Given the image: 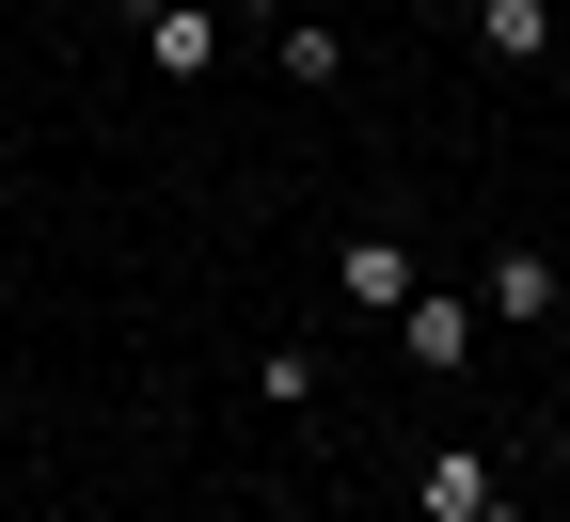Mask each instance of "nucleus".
Returning a JSON list of instances; mask_svg holds the SVG:
<instances>
[{
    "label": "nucleus",
    "instance_id": "3",
    "mask_svg": "<svg viewBox=\"0 0 570 522\" xmlns=\"http://www.w3.org/2000/svg\"><path fill=\"white\" fill-rule=\"evenodd\" d=\"M333 302H348V317H396V302H412V254H396V238H333Z\"/></svg>",
    "mask_w": 570,
    "mask_h": 522
},
{
    "label": "nucleus",
    "instance_id": "1",
    "mask_svg": "<svg viewBox=\"0 0 570 522\" xmlns=\"http://www.w3.org/2000/svg\"><path fill=\"white\" fill-rule=\"evenodd\" d=\"M396 348L428 364V381H460V364H475V302H460V285H412V302H396Z\"/></svg>",
    "mask_w": 570,
    "mask_h": 522
},
{
    "label": "nucleus",
    "instance_id": "4",
    "mask_svg": "<svg viewBox=\"0 0 570 522\" xmlns=\"http://www.w3.org/2000/svg\"><path fill=\"white\" fill-rule=\"evenodd\" d=\"M475 48L508 63V80H523V63H554V0H475Z\"/></svg>",
    "mask_w": 570,
    "mask_h": 522
},
{
    "label": "nucleus",
    "instance_id": "5",
    "mask_svg": "<svg viewBox=\"0 0 570 522\" xmlns=\"http://www.w3.org/2000/svg\"><path fill=\"white\" fill-rule=\"evenodd\" d=\"M412 506H428V522H491V460H475V443H444V460L412 475Z\"/></svg>",
    "mask_w": 570,
    "mask_h": 522
},
{
    "label": "nucleus",
    "instance_id": "2",
    "mask_svg": "<svg viewBox=\"0 0 570 522\" xmlns=\"http://www.w3.org/2000/svg\"><path fill=\"white\" fill-rule=\"evenodd\" d=\"M127 17L159 48V80H206V63H223V17H206V0H127Z\"/></svg>",
    "mask_w": 570,
    "mask_h": 522
},
{
    "label": "nucleus",
    "instance_id": "7",
    "mask_svg": "<svg viewBox=\"0 0 570 522\" xmlns=\"http://www.w3.org/2000/svg\"><path fill=\"white\" fill-rule=\"evenodd\" d=\"M238 17H269V32H285V17H302V0H238Z\"/></svg>",
    "mask_w": 570,
    "mask_h": 522
},
{
    "label": "nucleus",
    "instance_id": "6",
    "mask_svg": "<svg viewBox=\"0 0 570 522\" xmlns=\"http://www.w3.org/2000/svg\"><path fill=\"white\" fill-rule=\"evenodd\" d=\"M475 317H554V254H491L475 269Z\"/></svg>",
    "mask_w": 570,
    "mask_h": 522
}]
</instances>
